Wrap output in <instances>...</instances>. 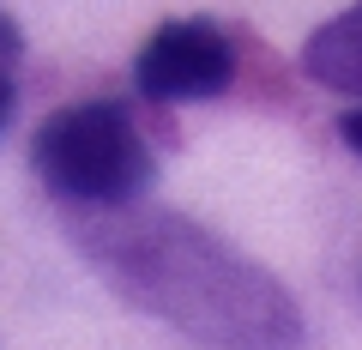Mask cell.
<instances>
[{
  "label": "cell",
  "instance_id": "obj_1",
  "mask_svg": "<svg viewBox=\"0 0 362 350\" xmlns=\"http://www.w3.org/2000/svg\"><path fill=\"white\" fill-rule=\"evenodd\" d=\"M78 247L97 278L139 314L187 332L206 350H296L302 308L266 266L181 211H127L85 223Z\"/></svg>",
  "mask_w": 362,
  "mask_h": 350
},
{
  "label": "cell",
  "instance_id": "obj_2",
  "mask_svg": "<svg viewBox=\"0 0 362 350\" xmlns=\"http://www.w3.org/2000/svg\"><path fill=\"white\" fill-rule=\"evenodd\" d=\"M30 163H37L42 187L66 206H103L121 211L139 194H151L157 163L151 145L139 139L133 115L109 97H85V103L54 109L30 139Z\"/></svg>",
  "mask_w": 362,
  "mask_h": 350
},
{
  "label": "cell",
  "instance_id": "obj_3",
  "mask_svg": "<svg viewBox=\"0 0 362 350\" xmlns=\"http://www.w3.org/2000/svg\"><path fill=\"white\" fill-rule=\"evenodd\" d=\"M133 85L145 103H199L235 85V42L206 18H169L145 37L133 61Z\"/></svg>",
  "mask_w": 362,
  "mask_h": 350
},
{
  "label": "cell",
  "instance_id": "obj_4",
  "mask_svg": "<svg viewBox=\"0 0 362 350\" xmlns=\"http://www.w3.org/2000/svg\"><path fill=\"white\" fill-rule=\"evenodd\" d=\"M302 73L320 91H338L350 103H362V0H350L338 18H326L302 42Z\"/></svg>",
  "mask_w": 362,
  "mask_h": 350
},
{
  "label": "cell",
  "instance_id": "obj_5",
  "mask_svg": "<svg viewBox=\"0 0 362 350\" xmlns=\"http://www.w3.org/2000/svg\"><path fill=\"white\" fill-rule=\"evenodd\" d=\"M338 139H344L350 151L362 157V103H356V109H344V115H338Z\"/></svg>",
  "mask_w": 362,
  "mask_h": 350
},
{
  "label": "cell",
  "instance_id": "obj_6",
  "mask_svg": "<svg viewBox=\"0 0 362 350\" xmlns=\"http://www.w3.org/2000/svg\"><path fill=\"white\" fill-rule=\"evenodd\" d=\"M6 61H18V25L0 13V66H6Z\"/></svg>",
  "mask_w": 362,
  "mask_h": 350
},
{
  "label": "cell",
  "instance_id": "obj_7",
  "mask_svg": "<svg viewBox=\"0 0 362 350\" xmlns=\"http://www.w3.org/2000/svg\"><path fill=\"white\" fill-rule=\"evenodd\" d=\"M13 103H18V85H13V73H0V133L13 121Z\"/></svg>",
  "mask_w": 362,
  "mask_h": 350
}]
</instances>
